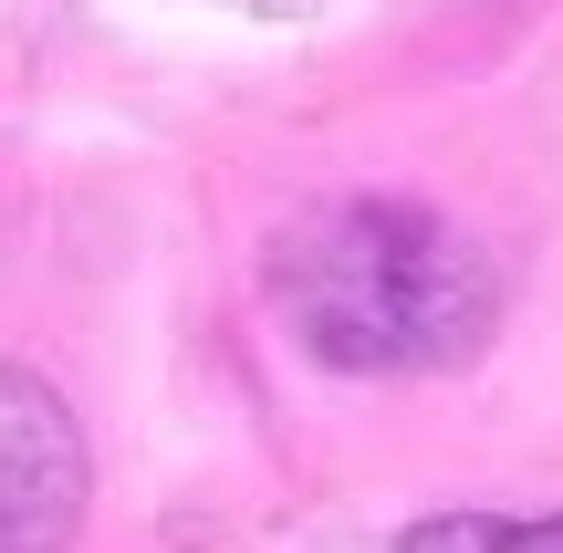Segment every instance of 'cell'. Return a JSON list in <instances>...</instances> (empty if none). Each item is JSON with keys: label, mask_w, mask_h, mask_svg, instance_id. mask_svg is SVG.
<instances>
[{"label": "cell", "mask_w": 563, "mask_h": 553, "mask_svg": "<svg viewBox=\"0 0 563 553\" xmlns=\"http://www.w3.org/2000/svg\"><path fill=\"white\" fill-rule=\"evenodd\" d=\"M511 543H522V553H563V512H543V522H511Z\"/></svg>", "instance_id": "cell-4"}, {"label": "cell", "mask_w": 563, "mask_h": 553, "mask_svg": "<svg viewBox=\"0 0 563 553\" xmlns=\"http://www.w3.org/2000/svg\"><path fill=\"white\" fill-rule=\"evenodd\" d=\"M272 303L292 345L334 376H439L490 345V283L481 241L449 230L418 199H334L302 209L272 241Z\"/></svg>", "instance_id": "cell-1"}, {"label": "cell", "mask_w": 563, "mask_h": 553, "mask_svg": "<svg viewBox=\"0 0 563 553\" xmlns=\"http://www.w3.org/2000/svg\"><path fill=\"white\" fill-rule=\"evenodd\" d=\"M95 501L84 429L32 366H0V553H63Z\"/></svg>", "instance_id": "cell-2"}, {"label": "cell", "mask_w": 563, "mask_h": 553, "mask_svg": "<svg viewBox=\"0 0 563 553\" xmlns=\"http://www.w3.org/2000/svg\"><path fill=\"white\" fill-rule=\"evenodd\" d=\"M397 553H522V543H511V522H490V512H439V522H407Z\"/></svg>", "instance_id": "cell-3"}]
</instances>
